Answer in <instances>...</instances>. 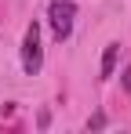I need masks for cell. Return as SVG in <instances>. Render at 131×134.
Here are the masks:
<instances>
[{"mask_svg": "<svg viewBox=\"0 0 131 134\" xmlns=\"http://www.w3.org/2000/svg\"><path fill=\"white\" fill-rule=\"evenodd\" d=\"M44 65V54H40V25L29 22L26 25V40H22V69L29 76H37Z\"/></svg>", "mask_w": 131, "mask_h": 134, "instance_id": "obj_1", "label": "cell"}, {"mask_svg": "<svg viewBox=\"0 0 131 134\" xmlns=\"http://www.w3.org/2000/svg\"><path fill=\"white\" fill-rule=\"evenodd\" d=\"M47 18H51L55 36H58V40H69V33H73V18H77V4H69V0H51Z\"/></svg>", "mask_w": 131, "mask_h": 134, "instance_id": "obj_2", "label": "cell"}, {"mask_svg": "<svg viewBox=\"0 0 131 134\" xmlns=\"http://www.w3.org/2000/svg\"><path fill=\"white\" fill-rule=\"evenodd\" d=\"M117 54H120V44H106V54H102V80L113 76V69H117Z\"/></svg>", "mask_w": 131, "mask_h": 134, "instance_id": "obj_3", "label": "cell"}, {"mask_svg": "<svg viewBox=\"0 0 131 134\" xmlns=\"http://www.w3.org/2000/svg\"><path fill=\"white\" fill-rule=\"evenodd\" d=\"M87 127H91V131H98V127H106V116H102V112H95V116L87 120Z\"/></svg>", "mask_w": 131, "mask_h": 134, "instance_id": "obj_4", "label": "cell"}, {"mask_svg": "<svg viewBox=\"0 0 131 134\" xmlns=\"http://www.w3.org/2000/svg\"><path fill=\"white\" fill-rule=\"evenodd\" d=\"M124 91H131V65L124 69Z\"/></svg>", "mask_w": 131, "mask_h": 134, "instance_id": "obj_5", "label": "cell"}]
</instances>
